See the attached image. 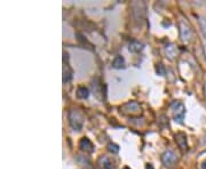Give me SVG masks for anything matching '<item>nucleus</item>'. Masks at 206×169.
Masks as SVG:
<instances>
[{
    "mask_svg": "<svg viewBox=\"0 0 206 169\" xmlns=\"http://www.w3.org/2000/svg\"><path fill=\"white\" fill-rule=\"evenodd\" d=\"M142 48H143V45H142L141 42L136 41V40H132V41L129 42V45H128V50L131 53H139V52H141Z\"/></svg>",
    "mask_w": 206,
    "mask_h": 169,
    "instance_id": "obj_9",
    "label": "nucleus"
},
{
    "mask_svg": "<svg viewBox=\"0 0 206 169\" xmlns=\"http://www.w3.org/2000/svg\"><path fill=\"white\" fill-rule=\"evenodd\" d=\"M175 142L178 143L179 148H180L182 151L187 150L188 143H187V136H186V134H183V133H178V134L175 135Z\"/></svg>",
    "mask_w": 206,
    "mask_h": 169,
    "instance_id": "obj_7",
    "label": "nucleus"
},
{
    "mask_svg": "<svg viewBox=\"0 0 206 169\" xmlns=\"http://www.w3.org/2000/svg\"><path fill=\"white\" fill-rule=\"evenodd\" d=\"M171 110L173 113V118L176 122H182L184 119V114H186V107L183 103H181L179 101H175L171 104Z\"/></svg>",
    "mask_w": 206,
    "mask_h": 169,
    "instance_id": "obj_2",
    "label": "nucleus"
},
{
    "mask_svg": "<svg viewBox=\"0 0 206 169\" xmlns=\"http://www.w3.org/2000/svg\"><path fill=\"white\" fill-rule=\"evenodd\" d=\"M204 53H205V56H206V45L204 46Z\"/></svg>",
    "mask_w": 206,
    "mask_h": 169,
    "instance_id": "obj_19",
    "label": "nucleus"
},
{
    "mask_svg": "<svg viewBox=\"0 0 206 169\" xmlns=\"http://www.w3.org/2000/svg\"><path fill=\"white\" fill-rule=\"evenodd\" d=\"M124 169H129V168H128V167H125V168H124Z\"/></svg>",
    "mask_w": 206,
    "mask_h": 169,
    "instance_id": "obj_22",
    "label": "nucleus"
},
{
    "mask_svg": "<svg viewBox=\"0 0 206 169\" xmlns=\"http://www.w3.org/2000/svg\"><path fill=\"white\" fill-rule=\"evenodd\" d=\"M84 116L80 111L78 110H71L69 112V122L73 130H81L84 126Z\"/></svg>",
    "mask_w": 206,
    "mask_h": 169,
    "instance_id": "obj_1",
    "label": "nucleus"
},
{
    "mask_svg": "<svg viewBox=\"0 0 206 169\" xmlns=\"http://www.w3.org/2000/svg\"><path fill=\"white\" fill-rule=\"evenodd\" d=\"M72 78V72L69 69V66H66V70L63 67V82H69Z\"/></svg>",
    "mask_w": 206,
    "mask_h": 169,
    "instance_id": "obj_13",
    "label": "nucleus"
},
{
    "mask_svg": "<svg viewBox=\"0 0 206 169\" xmlns=\"http://www.w3.org/2000/svg\"><path fill=\"white\" fill-rule=\"evenodd\" d=\"M204 144H206V136H205V139H204Z\"/></svg>",
    "mask_w": 206,
    "mask_h": 169,
    "instance_id": "obj_21",
    "label": "nucleus"
},
{
    "mask_svg": "<svg viewBox=\"0 0 206 169\" xmlns=\"http://www.w3.org/2000/svg\"><path fill=\"white\" fill-rule=\"evenodd\" d=\"M108 151L111 152V153H113V154H116V153L119 152V146L115 143H110L108 144Z\"/></svg>",
    "mask_w": 206,
    "mask_h": 169,
    "instance_id": "obj_14",
    "label": "nucleus"
},
{
    "mask_svg": "<svg viewBox=\"0 0 206 169\" xmlns=\"http://www.w3.org/2000/svg\"><path fill=\"white\" fill-rule=\"evenodd\" d=\"M199 24L202 27V32L206 38V19L205 17H199Z\"/></svg>",
    "mask_w": 206,
    "mask_h": 169,
    "instance_id": "obj_15",
    "label": "nucleus"
},
{
    "mask_svg": "<svg viewBox=\"0 0 206 169\" xmlns=\"http://www.w3.org/2000/svg\"><path fill=\"white\" fill-rule=\"evenodd\" d=\"M157 72H158L160 76H164V74H165V71H164V66H163V64L158 65V67H157Z\"/></svg>",
    "mask_w": 206,
    "mask_h": 169,
    "instance_id": "obj_16",
    "label": "nucleus"
},
{
    "mask_svg": "<svg viewBox=\"0 0 206 169\" xmlns=\"http://www.w3.org/2000/svg\"><path fill=\"white\" fill-rule=\"evenodd\" d=\"M165 53H166V55L169 59H174L176 56V54H178V49L174 45H168L165 47Z\"/></svg>",
    "mask_w": 206,
    "mask_h": 169,
    "instance_id": "obj_11",
    "label": "nucleus"
},
{
    "mask_svg": "<svg viewBox=\"0 0 206 169\" xmlns=\"http://www.w3.org/2000/svg\"><path fill=\"white\" fill-rule=\"evenodd\" d=\"M178 161V158H176V154L174 153L173 151L171 150H167L163 153L161 156V162L165 167H172L175 165V162Z\"/></svg>",
    "mask_w": 206,
    "mask_h": 169,
    "instance_id": "obj_4",
    "label": "nucleus"
},
{
    "mask_svg": "<svg viewBox=\"0 0 206 169\" xmlns=\"http://www.w3.org/2000/svg\"><path fill=\"white\" fill-rule=\"evenodd\" d=\"M146 169H154V167H152L150 163H148V165H147V167H146Z\"/></svg>",
    "mask_w": 206,
    "mask_h": 169,
    "instance_id": "obj_18",
    "label": "nucleus"
},
{
    "mask_svg": "<svg viewBox=\"0 0 206 169\" xmlns=\"http://www.w3.org/2000/svg\"><path fill=\"white\" fill-rule=\"evenodd\" d=\"M97 163H99V166H100L102 169H112V167H113V165H112V162H111V160H110L107 156H100V158H99V160H97Z\"/></svg>",
    "mask_w": 206,
    "mask_h": 169,
    "instance_id": "obj_8",
    "label": "nucleus"
},
{
    "mask_svg": "<svg viewBox=\"0 0 206 169\" xmlns=\"http://www.w3.org/2000/svg\"><path fill=\"white\" fill-rule=\"evenodd\" d=\"M202 169H206V160H204L202 163Z\"/></svg>",
    "mask_w": 206,
    "mask_h": 169,
    "instance_id": "obj_17",
    "label": "nucleus"
},
{
    "mask_svg": "<svg viewBox=\"0 0 206 169\" xmlns=\"http://www.w3.org/2000/svg\"><path fill=\"white\" fill-rule=\"evenodd\" d=\"M79 148L83 150V151H85V152H88V153H92V152L94 151V146H93L92 142H90L87 137H83V138L80 139V142H79Z\"/></svg>",
    "mask_w": 206,
    "mask_h": 169,
    "instance_id": "obj_6",
    "label": "nucleus"
},
{
    "mask_svg": "<svg viewBox=\"0 0 206 169\" xmlns=\"http://www.w3.org/2000/svg\"><path fill=\"white\" fill-rule=\"evenodd\" d=\"M124 66H125V59H124V57L120 56V55L116 56L115 59L112 61V67H115V69H122Z\"/></svg>",
    "mask_w": 206,
    "mask_h": 169,
    "instance_id": "obj_10",
    "label": "nucleus"
},
{
    "mask_svg": "<svg viewBox=\"0 0 206 169\" xmlns=\"http://www.w3.org/2000/svg\"><path fill=\"white\" fill-rule=\"evenodd\" d=\"M180 37L183 41H189L191 38V30L186 22H180Z\"/></svg>",
    "mask_w": 206,
    "mask_h": 169,
    "instance_id": "obj_5",
    "label": "nucleus"
},
{
    "mask_svg": "<svg viewBox=\"0 0 206 169\" xmlns=\"http://www.w3.org/2000/svg\"><path fill=\"white\" fill-rule=\"evenodd\" d=\"M120 112L122 114H131V116L139 114L141 112V106L137 102L131 101V102H127L120 106Z\"/></svg>",
    "mask_w": 206,
    "mask_h": 169,
    "instance_id": "obj_3",
    "label": "nucleus"
},
{
    "mask_svg": "<svg viewBox=\"0 0 206 169\" xmlns=\"http://www.w3.org/2000/svg\"><path fill=\"white\" fill-rule=\"evenodd\" d=\"M204 91H205V95H206V84H205V86H204Z\"/></svg>",
    "mask_w": 206,
    "mask_h": 169,
    "instance_id": "obj_20",
    "label": "nucleus"
},
{
    "mask_svg": "<svg viewBox=\"0 0 206 169\" xmlns=\"http://www.w3.org/2000/svg\"><path fill=\"white\" fill-rule=\"evenodd\" d=\"M90 95V90L86 87H79L77 89V96L79 98H87Z\"/></svg>",
    "mask_w": 206,
    "mask_h": 169,
    "instance_id": "obj_12",
    "label": "nucleus"
}]
</instances>
